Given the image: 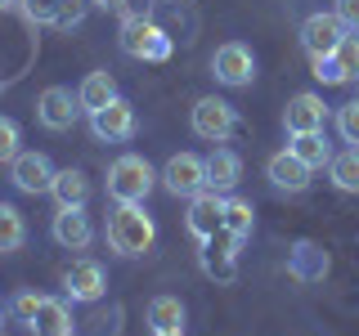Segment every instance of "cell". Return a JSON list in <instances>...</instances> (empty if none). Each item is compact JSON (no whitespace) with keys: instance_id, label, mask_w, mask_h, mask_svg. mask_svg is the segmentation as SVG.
<instances>
[{"instance_id":"6da1fadb","label":"cell","mask_w":359,"mask_h":336,"mask_svg":"<svg viewBox=\"0 0 359 336\" xmlns=\"http://www.w3.org/2000/svg\"><path fill=\"white\" fill-rule=\"evenodd\" d=\"M108 251L112 255H121V260H135V255H144L153 246L157 238V229H153V216L144 206H135V202H117L112 206V216H108Z\"/></svg>"},{"instance_id":"7a4b0ae2","label":"cell","mask_w":359,"mask_h":336,"mask_svg":"<svg viewBox=\"0 0 359 336\" xmlns=\"http://www.w3.org/2000/svg\"><path fill=\"white\" fill-rule=\"evenodd\" d=\"M153 184H157V175L140 153H126L108 166V197L112 202H135V206H144L149 193H153Z\"/></svg>"},{"instance_id":"3957f363","label":"cell","mask_w":359,"mask_h":336,"mask_svg":"<svg viewBox=\"0 0 359 336\" xmlns=\"http://www.w3.org/2000/svg\"><path fill=\"white\" fill-rule=\"evenodd\" d=\"M117 41H121V50H126L130 59H144V63L171 59V36H166L153 18H144V14H126V18H121V36Z\"/></svg>"},{"instance_id":"277c9868","label":"cell","mask_w":359,"mask_h":336,"mask_svg":"<svg viewBox=\"0 0 359 336\" xmlns=\"http://www.w3.org/2000/svg\"><path fill=\"white\" fill-rule=\"evenodd\" d=\"M198 246H202L198 260H202V269H207L216 283H233V278H238V251H243V238H238V233L216 229L207 242H198Z\"/></svg>"},{"instance_id":"5b68a950","label":"cell","mask_w":359,"mask_h":336,"mask_svg":"<svg viewBox=\"0 0 359 336\" xmlns=\"http://www.w3.org/2000/svg\"><path fill=\"white\" fill-rule=\"evenodd\" d=\"M189 121H194V134L207 139V144H224L233 130H238V112H233V104H224V99H216V94L198 99Z\"/></svg>"},{"instance_id":"8992f818","label":"cell","mask_w":359,"mask_h":336,"mask_svg":"<svg viewBox=\"0 0 359 336\" xmlns=\"http://www.w3.org/2000/svg\"><path fill=\"white\" fill-rule=\"evenodd\" d=\"M162 184H166V193H175V197H198L202 188H207V157L175 153L171 162L162 166Z\"/></svg>"},{"instance_id":"52a82bcc","label":"cell","mask_w":359,"mask_h":336,"mask_svg":"<svg viewBox=\"0 0 359 336\" xmlns=\"http://www.w3.org/2000/svg\"><path fill=\"white\" fill-rule=\"evenodd\" d=\"M90 130H95V139H99V144H126V139H135L140 121H135V108L117 94L108 108L90 112Z\"/></svg>"},{"instance_id":"ba28073f","label":"cell","mask_w":359,"mask_h":336,"mask_svg":"<svg viewBox=\"0 0 359 336\" xmlns=\"http://www.w3.org/2000/svg\"><path fill=\"white\" fill-rule=\"evenodd\" d=\"M104 291H108V274L99 260H76L63 274V296L72 305H95V300H104Z\"/></svg>"},{"instance_id":"9c48e42d","label":"cell","mask_w":359,"mask_h":336,"mask_svg":"<svg viewBox=\"0 0 359 336\" xmlns=\"http://www.w3.org/2000/svg\"><path fill=\"white\" fill-rule=\"evenodd\" d=\"M81 112H86L81 99H76L67 85H50V90L36 99V121H41L45 130H72Z\"/></svg>"},{"instance_id":"30bf717a","label":"cell","mask_w":359,"mask_h":336,"mask_svg":"<svg viewBox=\"0 0 359 336\" xmlns=\"http://www.w3.org/2000/svg\"><path fill=\"white\" fill-rule=\"evenodd\" d=\"M211 76H216L220 85H229V90L252 85V76H256V59H252V50H247V45H238V41L220 45L216 59H211Z\"/></svg>"},{"instance_id":"8fae6325","label":"cell","mask_w":359,"mask_h":336,"mask_svg":"<svg viewBox=\"0 0 359 336\" xmlns=\"http://www.w3.org/2000/svg\"><path fill=\"white\" fill-rule=\"evenodd\" d=\"M54 162L45 153H18L14 162H9V179H14V188L18 193H50V184H54Z\"/></svg>"},{"instance_id":"7c38bea8","label":"cell","mask_w":359,"mask_h":336,"mask_svg":"<svg viewBox=\"0 0 359 336\" xmlns=\"http://www.w3.org/2000/svg\"><path fill=\"white\" fill-rule=\"evenodd\" d=\"M346 41V22L337 14H310L301 22V45H306L310 59H319V54H337V45Z\"/></svg>"},{"instance_id":"4fadbf2b","label":"cell","mask_w":359,"mask_h":336,"mask_svg":"<svg viewBox=\"0 0 359 336\" xmlns=\"http://www.w3.org/2000/svg\"><path fill=\"white\" fill-rule=\"evenodd\" d=\"M328 121V104H323L314 90H301V94L287 99V112H283V126L287 134H310V130H323Z\"/></svg>"},{"instance_id":"5bb4252c","label":"cell","mask_w":359,"mask_h":336,"mask_svg":"<svg viewBox=\"0 0 359 336\" xmlns=\"http://www.w3.org/2000/svg\"><path fill=\"white\" fill-rule=\"evenodd\" d=\"M50 233H54V242H59V246H67V251H86V246L95 242V224H90L86 206H59Z\"/></svg>"},{"instance_id":"9a60e30c","label":"cell","mask_w":359,"mask_h":336,"mask_svg":"<svg viewBox=\"0 0 359 336\" xmlns=\"http://www.w3.org/2000/svg\"><path fill=\"white\" fill-rule=\"evenodd\" d=\"M265 175H269V184H274L278 193H306L314 171H310V166L301 162L292 148H283V153H274V157L265 162Z\"/></svg>"},{"instance_id":"2e32d148","label":"cell","mask_w":359,"mask_h":336,"mask_svg":"<svg viewBox=\"0 0 359 336\" xmlns=\"http://www.w3.org/2000/svg\"><path fill=\"white\" fill-rule=\"evenodd\" d=\"M27 332H32V336H76V318H72L67 296H45L41 309L32 314Z\"/></svg>"},{"instance_id":"e0dca14e","label":"cell","mask_w":359,"mask_h":336,"mask_svg":"<svg viewBox=\"0 0 359 336\" xmlns=\"http://www.w3.org/2000/svg\"><path fill=\"white\" fill-rule=\"evenodd\" d=\"M216 229H224V197L216 188H202L198 197H189V233L198 242H207Z\"/></svg>"},{"instance_id":"ac0fdd59","label":"cell","mask_w":359,"mask_h":336,"mask_svg":"<svg viewBox=\"0 0 359 336\" xmlns=\"http://www.w3.org/2000/svg\"><path fill=\"white\" fill-rule=\"evenodd\" d=\"M238 179H243V157L233 148H211V157H207V188L229 193V188H238Z\"/></svg>"},{"instance_id":"d6986e66","label":"cell","mask_w":359,"mask_h":336,"mask_svg":"<svg viewBox=\"0 0 359 336\" xmlns=\"http://www.w3.org/2000/svg\"><path fill=\"white\" fill-rule=\"evenodd\" d=\"M287 274L297 278V283H323V274H328V255H323L314 242H297L292 255H287Z\"/></svg>"},{"instance_id":"ffe728a7","label":"cell","mask_w":359,"mask_h":336,"mask_svg":"<svg viewBox=\"0 0 359 336\" xmlns=\"http://www.w3.org/2000/svg\"><path fill=\"white\" fill-rule=\"evenodd\" d=\"M50 193H54V202H59V206H86V197H90V179L76 171V166H63V171L54 175Z\"/></svg>"},{"instance_id":"44dd1931","label":"cell","mask_w":359,"mask_h":336,"mask_svg":"<svg viewBox=\"0 0 359 336\" xmlns=\"http://www.w3.org/2000/svg\"><path fill=\"white\" fill-rule=\"evenodd\" d=\"M292 153L301 157V162L310 166V171H323V166L332 162V144H328V134L323 130H310V134H292V144H287Z\"/></svg>"},{"instance_id":"7402d4cb","label":"cell","mask_w":359,"mask_h":336,"mask_svg":"<svg viewBox=\"0 0 359 336\" xmlns=\"http://www.w3.org/2000/svg\"><path fill=\"white\" fill-rule=\"evenodd\" d=\"M76 99H81L86 112L108 108L112 99H117V81H112V72H90L86 81H81V90H76Z\"/></svg>"},{"instance_id":"603a6c76","label":"cell","mask_w":359,"mask_h":336,"mask_svg":"<svg viewBox=\"0 0 359 336\" xmlns=\"http://www.w3.org/2000/svg\"><path fill=\"white\" fill-rule=\"evenodd\" d=\"M149 332H184V305H180V296H153L149 300Z\"/></svg>"},{"instance_id":"cb8c5ba5","label":"cell","mask_w":359,"mask_h":336,"mask_svg":"<svg viewBox=\"0 0 359 336\" xmlns=\"http://www.w3.org/2000/svg\"><path fill=\"white\" fill-rule=\"evenodd\" d=\"M22 242H27V220H22V211L9 206V202H0V255L18 251Z\"/></svg>"},{"instance_id":"d4e9b609","label":"cell","mask_w":359,"mask_h":336,"mask_svg":"<svg viewBox=\"0 0 359 336\" xmlns=\"http://www.w3.org/2000/svg\"><path fill=\"white\" fill-rule=\"evenodd\" d=\"M328 179L341 193H359V148H346V153H332L328 162Z\"/></svg>"},{"instance_id":"484cf974","label":"cell","mask_w":359,"mask_h":336,"mask_svg":"<svg viewBox=\"0 0 359 336\" xmlns=\"http://www.w3.org/2000/svg\"><path fill=\"white\" fill-rule=\"evenodd\" d=\"M224 229L238 233L243 242L252 238V229H256V211H252V202H243V197H224Z\"/></svg>"},{"instance_id":"4316f807","label":"cell","mask_w":359,"mask_h":336,"mask_svg":"<svg viewBox=\"0 0 359 336\" xmlns=\"http://www.w3.org/2000/svg\"><path fill=\"white\" fill-rule=\"evenodd\" d=\"M337 134H341L351 148H359V99H351V104L337 108Z\"/></svg>"},{"instance_id":"83f0119b","label":"cell","mask_w":359,"mask_h":336,"mask_svg":"<svg viewBox=\"0 0 359 336\" xmlns=\"http://www.w3.org/2000/svg\"><path fill=\"white\" fill-rule=\"evenodd\" d=\"M18 144H22L18 121H14V117H0V162H5V166H9V162H14V157L22 153Z\"/></svg>"},{"instance_id":"f1b7e54d","label":"cell","mask_w":359,"mask_h":336,"mask_svg":"<svg viewBox=\"0 0 359 336\" xmlns=\"http://www.w3.org/2000/svg\"><path fill=\"white\" fill-rule=\"evenodd\" d=\"M310 67H314V76H319L323 85H346V81H351L346 67L337 63V54H319V59H310Z\"/></svg>"},{"instance_id":"f546056e","label":"cell","mask_w":359,"mask_h":336,"mask_svg":"<svg viewBox=\"0 0 359 336\" xmlns=\"http://www.w3.org/2000/svg\"><path fill=\"white\" fill-rule=\"evenodd\" d=\"M86 9H90V0H59V14H54V27H59V31H72V27H81V22H86Z\"/></svg>"},{"instance_id":"4dcf8cb0","label":"cell","mask_w":359,"mask_h":336,"mask_svg":"<svg viewBox=\"0 0 359 336\" xmlns=\"http://www.w3.org/2000/svg\"><path fill=\"white\" fill-rule=\"evenodd\" d=\"M337 63L346 67V76H359V31H346V41L337 45Z\"/></svg>"},{"instance_id":"1f68e13d","label":"cell","mask_w":359,"mask_h":336,"mask_svg":"<svg viewBox=\"0 0 359 336\" xmlns=\"http://www.w3.org/2000/svg\"><path fill=\"white\" fill-rule=\"evenodd\" d=\"M41 300H45L41 291H18V296L9 300V314H14V318L22 323V328H27V323H32V314L41 309Z\"/></svg>"},{"instance_id":"d6a6232c","label":"cell","mask_w":359,"mask_h":336,"mask_svg":"<svg viewBox=\"0 0 359 336\" xmlns=\"http://www.w3.org/2000/svg\"><path fill=\"white\" fill-rule=\"evenodd\" d=\"M22 14H27L32 22H54V14H59V0H22Z\"/></svg>"},{"instance_id":"836d02e7","label":"cell","mask_w":359,"mask_h":336,"mask_svg":"<svg viewBox=\"0 0 359 336\" xmlns=\"http://www.w3.org/2000/svg\"><path fill=\"white\" fill-rule=\"evenodd\" d=\"M90 323H95V332H90V336H117V332H121V309L112 305L108 314H95Z\"/></svg>"},{"instance_id":"e575fe53","label":"cell","mask_w":359,"mask_h":336,"mask_svg":"<svg viewBox=\"0 0 359 336\" xmlns=\"http://www.w3.org/2000/svg\"><path fill=\"white\" fill-rule=\"evenodd\" d=\"M332 14L346 22V31H359V0H337Z\"/></svg>"},{"instance_id":"d590c367","label":"cell","mask_w":359,"mask_h":336,"mask_svg":"<svg viewBox=\"0 0 359 336\" xmlns=\"http://www.w3.org/2000/svg\"><path fill=\"white\" fill-rule=\"evenodd\" d=\"M90 5H99V9H126L130 0H90Z\"/></svg>"},{"instance_id":"8d00e7d4","label":"cell","mask_w":359,"mask_h":336,"mask_svg":"<svg viewBox=\"0 0 359 336\" xmlns=\"http://www.w3.org/2000/svg\"><path fill=\"white\" fill-rule=\"evenodd\" d=\"M153 336H184V332H153Z\"/></svg>"},{"instance_id":"74e56055","label":"cell","mask_w":359,"mask_h":336,"mask_svg":"<svg viewBox=\"0 0 359 336\" xmlns=\"http://www.w3.org/2000/svg\"><path fill=\"white\" fill-rule=\"evenodd\" d=\"M0 323H5V305H0Z\"/></svg>"},{"instance_id":"f35d334b","label":"cell","mask_w":359,"mask_h":336,"mask_svg":"<svg viewBox=\"0 0 359 336\" xmlns=\"http://www.w3.org/2000/svg\"><path fill=\"white\" fill-rule=\"evenodd\" d=\"M5 5H9V0H0V9H5Z\"/></svg>"}]
</instances>
